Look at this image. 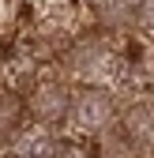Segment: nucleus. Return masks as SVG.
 Wrapping results in <instances>:
<instances>
[{
    "mask_svg": "<svg viewBox=\"0 0 154 158\" xmlns=\"http://www.w3.org/2000/svg\"><path fill=\"white\" fill-rule=\"evenodd\" d=\"M68 158H87V154H68Z\"/></svg>",
    "mask_w": 154,
    "mask_h": 158,
    "instance_id": "0eeeda50",
    "label": "nucleus"
},
{
    "mask_svg": "<svg viewBox=\"0 0 154 158\" xmlns=\"http://www.w3.org/2000/svg\"><path fill=\"white\" fill-rule=\"evenodd\" d=\"M30 113L38 117V124H60L71 113V90L60 83H38L30 94Z\"/></svg>",
    "mask_w": 154,
    "mask_h": 158,
    "instance_id": "f03ea898",
    "label": "nucleus"
},
{
    "mask_svg": "<svg viewBox=\"0 0 154 158\" xmlns=\"http://www.w3.org/2000/svg\"><path fill=\"white\" fill-rule=\"evenodd\" d=\"M68 121L87 132V135H102L117 124V102H113V94L102 90V87H83L71 94V113Z\"/></svg>",
    "mask_w": 154,
    "mask_h": 158,
    "instance_id": "f257e3e1",
    "label": "nucleus"
},
{
    "mask_svg": "<svg viewBox=\"0 0 154 158\" xmlns=\"http://www.w3.org/2000/svg\"><path fill=\"white\" fill-rule=\"evenodd\" d=\"M19 98H11V94H0V139L4 135H11V128L19 124Z\"/></svg>",
    "mask_w": 154,
    "mask_h": 158,
    "instance_id": "39448f33",
    "label": "nucleus"
},
{
    "mask_svg": "<svg viewBox=\"0 0 154 158\" xmlns=\"http://www.w3.org/2000/svg\"><path fill=\"white\" fill-rule=\"evenodd\" d=\"M11 154H15V158H60V143H56L53 128L30 124V128H23V132L15 135Z\"/></svg>",
    "mask_w": 154,
    "mask_h": 158,
    "instance_id": "7ed1b4c3",
    "label": "nucleus"
},
{
    "mask_svg": "<svg viewBox=\"0 0 154 158\" xmlns=\"http://www.w3.org/2000/svg\"><path fill=\"white\" fill-rule=\"evenodd\" d=\"M136 23L154 38V0H136Z\"/></svg>",
    "mask_w": 154,
    "mask_h": 158,
    "instance_id": "423d86ee",
    "label": "nucleus"
},
{
    "mask_svg": "<svg viewBox=\"0 0 154 158\" xmlns=\"http://www.w3.org/2000/svg\"><path fill=\"white\" fill-rule=\"evenodd\" d=\"M90 8L98 15V23L113 30L132 27V19H136V0H90Z\"/></svg>",
    "mask_w": 154,
    "mask_h": 158,
    "instance_id": "20e7f679",
    "label": "nucleus"
}]
</instances>
